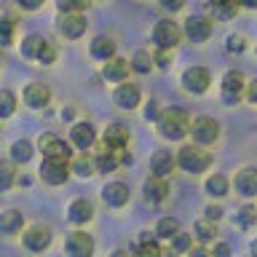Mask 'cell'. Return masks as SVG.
Returning <instances> with one entry per match:
<instances>
[{
	"instance_id": "cell-11",
	"label": "cell",
	"mask_w": 257,
	"mask_h": 257,
	"mask_svg": "<svg viewBox=\"0 0 257 257\" xmlns=\"http://www.w3.org/2000/svg\"><path fill=\"white\" fill-rule=\"evenodd\" d=\"M64 249H67V257H91L94 254V238L83 230H75L67 236Z\"/></svg>"
},
{
	"instance_id": "cell-32",
	"label": "cell",
	"mask_w": 257,
	"mask_h": 257,
	"mask_svg": "<svg viewBox=\"0 0 257 257\" xmlns=\"http://www.w3.org/2000/svg\"><path fill=\"white\" fill-rule=\"evenodd\" d=\"M156 64V59L148 54V51H137L134 59H132V70L140 72V75H145V72H150V67Z\"/></svg>"
},
{
	"instance_id": "cell-40",
	"label": "cell",
	"mask_w": 257,
	"mask_h": 257,
	"mask_svg": "<svg viewBox=\"0 0 257 257\" xmlns=\"http://www.w3.org/2000/svg\"><path fill=\"white\" fill-rule=\"evenodd\" d=\"M153 59H156V64L161 70H166L169 64H172V54H169V48H158V51L153 54Z\"/></svg>"
},
{
	"instance_id": "cell-37",
	"label": "cell",
	"mask_w": 257,
	"mask_h": 257,
	"mask_svg": "<svg viewBox=\"0 0 257 257\" xmlns=\"http://www.w3.org/2000/svg\"><path fill=\"white\" fill-rule=\"evenodd\" d=\"M257 222V209L254 206H244L238 212V225L241 228H249V225H254Z\"/></svg>"
},
{
	"instance_id": "cell-20",
	"label": "cell",
	"mask_w": 257,
	"mask_h": 257,
	"mask_svg": "<svg viewBox=\"0 0 257 257\" xmlns=\"http://www.w3.org/2000/svg\"><path fill=\"white\" fill-rule=\"evenodd\" d=\"M128 70H132V64H128L126 59H120V56H112V59L104 62V70L102 75L112 80V83H123V80L128 78Z\"/></svg>"
},
{
	"instance_id": "cell-51",
	"label": "cell",
	"mask_w": 257,
	"mask_h": 257,
	"mask_svg": "<svg viewBox=\"0 0 257 257\" xmlns=\"http://www.w3.org/2000/svg\"><path fill=\"white\" fill-rule=\"evenodd\" d=\"M110 257H128V254H126V252H123V249H115V252H112V254H110Z\"/></svg>"
},
{
	"instance_id": "cell-35",
	"label": "cell",
	"mask_w": 257,
	"mask_h": 257,
	"mask_svg": "<svg viewBox=\"0 0 257 257\" xmlns=\"http://www.w3.org/2000/svg\"><path fill=\"white\" fill-rule=\"evenodd\" d=\"M14 110H16V99H14V94L6 88V91L0 94V115H3V118H8Z\"/></svg>"
},
{
	"instance_id": "cell-52",
	"label": "cell",
	"mask_w": 257,
	"mask_h": 257,
	"mask_svg": "<svg viewBox=\"0 0 257 257\" xmlns=\"http://www.w3.org/2000/svg\"><path fill=\"white\" fill-rule=\"evenodd\" d=\"M177 254H180V252H177V249H169V252H164L161 257H177Z\"/></svg>"
},
{
	"instance_id": "cell-29",
	"label": "cell",
	"mask_w": 257,
	"mask_h": 257,
	"mask_svg": "<svg viewBox=\"0 0 257 257\" xmlns=\"http://www.w3.org/2000/svg\"><path fill=\"white\" fill-rule=\"evenodd\" d=\"M177 233H180V222H177L174 217H164V220H158V225H156V238H169V241H172Z\"/></svg>"
},
{
	"instance_id": "cell-3",
	"label": "cell",
	"mask_w": 257,
	"mask_h": 257,
	"mask_svg": "<svg viewBox=\"0 0 257 257\" xmlns=\"http://www.w3.org/2000/svg\"><path fill=\"white\" fill-rule=\"evenodd\" d=\"M182 35L185 32L169 19H161L156 27H153V43H156V48H169V51H172V48L182 40Z\"/></svg>"
},
{
	"instance_id": "cell-31",
	"label": "cell",
	"mask_w": 257,
	"mask_h": 257,
	"mask_svg": "<svg viewBox=\"0 0 257 257\" xmlns=\"http://www.w3.org/2000/svg\"><path fill=\"white\" fill-rule=\"evenodd\" d=\"M193 230H196V238H198V241H204V244H206V241H214V236H217L214 220H209V217H206V220H198Z\"/></svg>"
},
{
	"instance_id": "cell-30",
	"label": "cell",
	"mask_w": 257,
	"mask_h": 257,
	"mask_svg": "<svg viewBox=\"0 0 257 257\" xmlns=\"http://www.w3.org/2000/svg\"><path fill=\"white\" fill-rule=\"evenodd\" d=\"M32 145L27 142V140H19V142H14L11 145V161L14 164H27V161L32 158Z\"/></svg>"
},
{
	"instance_id": "cell-49",
	"label": "cell",
	"mask_w": 257,
	"mask_h": 257,
	"mask_svg": "<svg viewBox=\"0 0 257 257\" xmlns=\"http://www.w3.org/2000/svg\"><path fill=\"white\" fill-rule=\"evenodd\" d=\"M188 257H209V252H206V249L204 246H196V249H188Z\"/></svg>"
},
{
	"instance_id": "cell-22",
	"label": "cell",
	"mask_w": 257,
	"mask_h": 257,
	"mask_svg": "<svg viewBox=\"0 0 257 257\" xmlns=\"http://www.w3.org/2000/svg\"><path fill=\"white\" fill-rule=\"evenodd\" d=\"M102 145H107V148H126L128 145V128L120 126V123L107 126L104 128V142Z\"/></svg>"
},
{
	"instance_id": "cell-4",
	"label": "cell",
	"mask_w": 257,
	"mask_h": 257,
	"mask_svg": "<svg viewBox=\"0 0 257 257\" xmlns=\"http://www.w3.org/2000/svg\"><path fill=\"white\" fill-rule=\"evenodd\" d=\"M246 96V80L238 70H228L222 75V99L228 104H236L238 99Z\"/></svg>"
},
{
	"instance_id": "cell-7",
	"label": "cell",
	"mask_w": 257,
	"mask_h": 257,
	"mask_svg": "<svg viewBox=\"0 0 257 257\" xmlns=\"http://www.w3.org/2000/svg\"><path fill=\"white\" fill-rule=\"evenodd\" d=\"M123 150L126 148H107V145H102L99 156H96V169L99 172H115L118 164H132V156Z\"/></svg>"
},
{
	"instance_id": "cell-10",
	"label": "cell",
	"mask_w": 257,
	"mask_h": 257,
	"mask_svg": "<svg viewBox=\"0 0 257 257\" xmlns=\"http://www.w3.org/2000/svg\"><path fill=\"white\" fill-rule=\"evenodd\" d=\"M40 153H43V158H56V161H70V148H67V142L59 140L56 134H43L40 137Z\"/></svg>"
},
{
	"instance_id": "cell-39",
	"label": "cell",
	"mask_w": 257,
	"mask_h": 257,
	"mask_svg": "<svg viewBox=\"0 0 257 257\" xmlns=\"http://www.w3.org/2000/svg\"><path fill=\"white\" fill-rule=\"evenodd\" d=\"M3 46H11L14 43V19L11 16H3Z\"/></svg>"
},
{
	"instance_id": "cell-44",
	"label": "cell",
	"mask_w": 257,
	"mask_h": 257,
	"mask_svg": "<svg viewBox=\"0 0 257 257\" xmlns=\"http://www.w3.org/2000/svg\"><path fill=\"white\" fill-rule=\"evenodd\" d=\"M145 118H148V120H158L161 118V110H158L156 102H148V107H145Z\"/></svg>"
},
{
	"instance_id": "cell-18",
	"label": "cell",
	"mask_w": 257,
	"mask_h": 257,
	"mask_svg": "<svg viewBox=\"0 0 257 257\" xmlns=\"http://www.w3.org/2000/svg\"><path fill=\"white\" fill-rule=\"evenodd\" d=\"M70 140L78 150H88L96 142V128L91 123H75L70 128Z\"/></svg>"
},
{
	"instance_id": "cell-15",
	"label": "cell",
	"mask_w": 257,
	"mask_h": 257,
	"mask_svg": "<svg viewBox=\"0 0 257 257\" xmlns=\"http://www.w3.org/2000/svg\"><path fill=\"white\" fill-rule=\"evenodd\" d=\"M233 188H236L238 196H257V166H244L238 169L236 180H233Z\"/></svg>"
},
{
	"instance_id": "cell-2",
	"label": "cell",
	"mask_w": 257,
	"mask_h": 257,
	"mask_svg": "<svg viewBox=\"0 0 257 257\" xmlns=\"http://www.w3.org/2000/svg\"><path fill=\"white\" fill-rule=\"evenodd\" d=\"M177 166H180L182 172H188V174H201V172H206V169L212 166V156H209L206 150H201V148L185 145V148H180V153H177Z\"/></svg>"
},
{
	"instance_id": "cell-6",
	"label": "cell",
	"mask_w": 257,
	"mask_h": 257,
	"mask_svg": "<svg viewBox=\"0 0 257 257\" xmlns=\"http://www.w3.org/2000/svg\"><path fill=\"white\" fill-rule=\"evenodd\" d=\"M70 172H72V166L67 164V161L43 158V164H40V177H43V182H48V185H62V182H67Z\"/></svg>"
},
{
	"instance_id": "cell-54",
	"label": "cell",
	"mask_w": 257,
	"mask_h": 257,
	"mask_svg": "<svg viewBox=\"0 0 257 257\" xmlns=\"http://www.w3.org/2000/svg\"><path fill=\"white\" fill-rule=\"evenodd\" d=\"M217 3H225V0H209V6H217Z\"/></svg>"
},
{
	"instance_id": "cell-50",
	"label": "cell",
	"mask_w": 257,
	"mask_h": 257,
	"mask_svg": "<svg viewBox=\"0 0 257 257\" xmlns=\"http://www.w3.org/2000/svg\"><path fill=\"white\" fill-rule=\"evenodd\" d=\"M238 6H241V8H252V11H254V8H257V0H238Z\"/></svg>"
},
{
	"instance_id": "cell-5",
	"label": "cell",
	"mask_w": 257,
	"mask_h": 257,
	"mask_svg": "<svg viewBox=\"0 0 257 257\" xmlns=\"http://www.w3.org/2000/svg\"><path fill=\"white\" fill-rule=\"evenodd\" d=\"M190 134L196 145H214L220 140V123L214 118H196L190 123Z\"/></svg>"
},
{
	"instance_id": "cell-21",
	"label": "cell",
	"mask_w": 257,
	"mask_h": 257,
	"mask_svg": "<svg viewBox=\"0 0 257 257\" xmlns=\"http://www.w3.org/2000/svg\"><path fill=\"white\" fill-rule=\"evenodd\" d=\"M174 166H177V156H172L169 150H158L156 156L150 158V172L156 174V177L172 174V172H174Z\"/></svg>"
},
{
	"instance_id": "cell-33",
	"label": "cell",
	"mask_w": 257,
	"mask_h": 257,
	"mask_svg": "<svg viewBox=\"0 0 257 257\" xmlns=\"http://www.w3.org/2000/svg\"><path fill=\"white\" fill-rule=\"evenodd\" d=\"M236 11H238V0H225V3L212 6V14L217 19H230V16H236Z\"/></svg>"
},
{
	"instance_id": "cell-24",
	"label": "cell",
	"mask_w": 257,
	"mask_h": 257,
	"mask_svg": "<svg viewBox=\"0 0 257 257\" xmlns=\"http://www.w3.org/2000/svg\"><path fill=\"white\" fill-rule=\"evenodd\" d=\"M166 193H169V188H166L164 177H156V174H153L150 180L145 182V198L153 201V204H161V201L166 198Z\"/></svg>"
},
{
	"instance_id": "cell-23",
	"label": "cell",
	"mask_w": 257,
	"mask_h": 257,
	"mask_svg": "<svg viewBox=\"0 0 257 257\" xmlns=\"http://www.w3.org/2000/svg\"><path fill=\"white\" fill-rule=\"evenodd\" d=\"M24 225V214L16 212V209H6L3 214H0V230L6 233V236H14V233H19Z\"/></svg>"
},
{
	"instance_id": "cell-19",
	"label": "cell",
	"mask_w": 257,
	"mask_h": 257,
	"mask_svg": "<svg viewBox=\"0 0 257 257\" xmlns=\"http://www.w3.org/2000/svg\"><path fill=\"white\" fill-rule=\"evenodd\" d=\"M91 217H94V206L86 198H75L67 209V220L72 225H86V222H91Z\"/></svg>"
},
{
	"instance_id": "cell-36",
	"label": "cell",
	"mask_w": 257,
	"mask_h": 257,
	"mask_svg": "<svg viewBox=\"0 0 257 257\" xmlns=\"http://www.w3.org/2000/svg\"><path fill=\"white\" fill-rule=\"evenodd\" d=\"M11 185H14V166L6 161V164H0V188L11 190Z\"/></svg>"
},
{
	"instance_id": "cell-26",
	"label": "cell",
	"mask_w": 257,
	"mask_h": 257,
	"mask_svg": "<svg viewBox=\"0 0 257 257\" xmlns=\"http://www.w3.org/2000/svg\"><path fill=\"white\" fill-rule=\"evenodd\" d=\"M43 46H46V38L27 35V38L22 40V56H27V59H38L40 51H43Z\"/></svg>"
},
{
	"instance_id": "cell-45",
	"label": "cell",
	"mask_w": 257,
	"mask_h": 257,
	"mask_svg": "<svg viewBox=\"0 0 257 257\" xmlns=\"http://www.w3.org/2000/svg\"><path fill=\"white\" fill-rule=\"evenodd\" d=\"M185 3H188V0H161V6H164L166 11H172V14H174V11H180Z\"/></svg>"
},
{
	"instance_id": "cell-47",
	"label": "cell",
	"mask_w": 257,
	"mask_h": 257,
	"mask_svg": "<svg viewBox=\"0 0 257 257\" xmlns=\"http://www.w3.org/2000/svg\"><path fill=\"white\" fill-rule=\"evenodd\" d=\"M246 99L257 104V78L252 80V83H246Z\"/></svg>"
},
{
	"instance_id": "cell-48",
	"label": "cell",
	"mask_w": 257,
	"mask_h": 257,
	"mask_svg": "<svg viewBox=\"0 0 257 257\" xmlns=\"http://www.w3.org/2000/svg\"><path fill=\"white\" fill-rule=\"evenodd\" d=\"M204 214L209 217V220H214V222H217V220H220V217H222V209L212 204V206H206V212H204Z\"/></svg>"
},
{
	"instance_id": "cell-55",
	"label": "cell",
	"mask_w": 257,
	"mask_h": 257,
	"mask_svg": "<svg viewBox=\"0 0 257 257\" xmlns=\"http://www.w3.org/2000/svg\"><path fill=\"white\" fill-rule=\"evenodd\" d=\"M134 257H148V254H142V252H137V254H134Z\"/></svg>"
},
{
	"instance_id": "cell-14",
	"label": "cell",
	"mask_w": 257,
	"mask_h": 257,
	"mask_svg": "<svg viewBox=\"0 0 257 257\" xmlns=\"http://www.w3.org/2000/svg\"><path fill=\"white\" fill-rule=\"evenodd\" d=\"M112 99H115V104H118L120 110H134L137 104H140V99H142V91H140V86H137V83L123 80V83L115 88Z\"/></svg>"
},
{
	"instance_id": "cell-34",
	"label": "cell",
	"mask_w": 257,
	"mask_h": 257,
	"mask_svg": "<svg viewBox=\"0 0 257 257\" xmlns=\"http://www.w3.org/2000/svg\"><path fill=\"white\" fill-rule=\"evenodd\" d=\"M62 14H80L83 8H88V0H56Z\"/></svg>"
},
{
	"instance_id": "cell-9",
	"label": "cell",
	"mask_w": 257,
	"mask_h": 257,
	"mask_svg": "<svg viewBox=\"0 0 257 257\" xmlns=\"http://www.w3.org/2000/svg\"><path fill=\"white\" fill-rule=\"evenodd\" d=\"M56 30H59L62 38L78 40L86 32V19L80 14H62L59 19H56Z\"/></svg>"
},
{
	"instance_id": "cell-38",
	"label": "cell",
	"mask_w": 257,
	"mask_h": 257,
	"mask_svg": "<svg viewBox=\"0 0 257 257\" xmlns=\"http://www.w3.org/2000/svg\"><path fill=\"white\" fill-rule=\"evenodd\" d=\"M38 62L40 64H54L56 62V46L51 43V40H46V46H43V51H40Z\"/></svg>"
},
{
	"instance_id": "cell-43",
	"label": "cell",
	"mask_w": 257,
	"mask_h": 257,
	"mask_svg": "<svg viewBox=\"0 0 257 257\" xmlns=\"http://www.w3.org/2000/svg\"><path fill=\"white\" fill-rule=\"evenodd\" d=\"M14 3L19 6V8H24V11H38L46 0H14Z\"/></svg>"
},
{
	"instance_id": "cell-28",
	"label": "cell",
	"mask_w": 257,
	"mask_h": 257,
	"mask_svg": "<svg viewBox=\"0 0 257 257\" xmlns=\"http://www.w3.org/2000/svg\"><path fill=\"white\" fill-rule=\"evenodd\" d=\"M70 166H72V172H75L78 177H83V180H86V177H91L96 172V158H88L83 153V156H78Z\"/></svg>"
},
{
	"instance_id": "cell-53",
	"label": "cell",
	"mask_w": 257,
	"mask_h": 257,
	"mask_svg": "<svg viewBox=\"0 0 257 257\" xmlns=\"http://www.w3.org/2000/svg\"><path fill=\"white\" fill-rule=\"evenodd\" d=\"M252 257H257V241H254V244H252Z\"/></svg>"
},
{
	"instance_id": "cell-25",
	"label": "cell",
	"mask_w": 257,
	"mask_h": 257,
	"mask_svg": "<svg viewBox=\"0 0 257 257\" xmlns=\"http://www.w3.org/2000/svg\"><path fill=\"white\" fill-rule=\"evenodd\" d=\"M91 56H94V59H99V62L112 59V56H115V43H112L110 38H104V35L94 38L91 40Z\"/></svg>"
},
{
	"instance_id": "cell-12",
	"label": "cell",
	"mask_w": 257,
	"mask_h": 257,
	"mask_svg": "<svg viewBox=\"0 0 257 257\" xmlns=\"http://www.w3.org/2000/svg\"><path fill=\"white\" fill-rule=\"evenodd\" d=\"M182 32L193 40V43H204V40L212 38V22H209L206 16H188Z\"/></svg>"
},
{
	"instance_id": "cell-1",
	"label": "cell",
	"mask_w": 257,
	"mask_h": 257,
	"mask_svg": "<svg viewBox=\"0 0 257 257\" xmlns=\"http://www.w3.org/2000/svg\"><path fill=\"white\" fill-rule=\"evenodd\" d=\"M158 132H161V137H166V140H182L185 134H190V118L185 115L182 110L172 107V110L161 112Z\"/></svg>"
},
{
	"instance_id": "cell-8",
	"label": "cell",
	"mask_w": 257,
	"mask_h": 257,
	"mask_svg": "<svg viewBox=\"0 0 257 257\" xmlns=\"http://www.w3.org/2000/svg\"><path fill=\"white\" fill-rule=\"evenodd\" d=\"M182 86L190 94H204L212 86V75H209L206 67H188L182 72Z\"/></svg>"
},
{
	"instance_id": "cell-42",
	"label": "cell",
	"mask_w": 257,
	"mask_h": 257,
	"mask_svg": "<svg viewBox=\"0 0 257 257\" xmlns=\"http://www.w3.org/2000/svg\"><path fill=\"white\" fill-rule=\"evenodd\" d=\"M172 241H174L177 252H188V249H190V236H188V233H177Z\"/></svg>"
},
{
	"instance_id": "cell-41",
	"label": "cell",
	"mask_w": 257,
	"mask_h": 257,
	"mask_svg": "<svg viewBox=\"0 0 257 257\" xmlns=\"http://www.w3.org/2000/svg\"><path fill=\"white\" fill-rule=\"evenodd\" d=\"M225 48H228L230 54H241V51L246 48V43H244V38H241V35H230V38H228V46H225Z\"/></svg>"
},
{
	"instance_id": "cell-46",
	"label": "cell",
	"mask_w": 257,
	"mask_h": 257,
	"mask_svg": "<svg viewBox=\"0 0 257 257\" xmlns=\"http://www.w3.org/2000/svg\"><path fill=\"white\" fill-rule=\"evenodd\" d=\"M212 257H230V246L228 244H214V252H212Z\"/></svg>"
},
{
	"instance_id": "cell-13",
	"label": "cell",
	"mask_w": 257,
	"mask_h": 257,
	"mask_svg": "<svg viewBox=\"0 0 257 257\" xmlns=\"http://www.w3.org/2000/svg\"><path fill=\"white\" fill-rule=\"evenodd\" d=\"M24 246L30 252H43V249L51 246V228L46 225H32V228L24 230Z\"/></svg>"
},
{
	"instance_id": "cell-17",
	"label": "cell",
	"mask_w": 257,
	"mask_h": 257,
	"mask_svg": "<svg viewBox=\"0 0 257 257\" xmlns=\"http://www.w3.org/2000/svg\"><path fill=\"white\" fill-rule=\"evenodd\" d=\"M102 198H104V204L112 206V209L126 206V204H128V185H123V182H110V185H104V188H102Z\"/></svg>"
},
{
	"instance_id": "cell-16",
	"label": "cell",
	"mask_w": 257,
	"mask_h": 257,
	"mask_svg": "<svg viewBox=\"0 0 257 257\" xmlns=\"http://www.w3.org/2000/svg\"><path fill=\"white\" fill-rule=\"evenodd\" d=\"M24 102H27V107H32V110H43V107H48V102H51V91H48V86H43V83H30L24 88Z\"/></svg>"
},
{
	"instance_id": "cell-27",
	"label": "cell",
	"mask_w": 257,
	"mask_h": 257,
	"mask_svg": "<svg viewBox=\"0 0 257 257\" xmlns=\"http://www.w3.org/2000/svg\"><path fill=\"white\" fill-rule=\"evenodd\" d=\"M228 177L225 174H212L206 180V190H209V196H214V198H222V196H228Z\"/></svg>"
}]
</instances>
